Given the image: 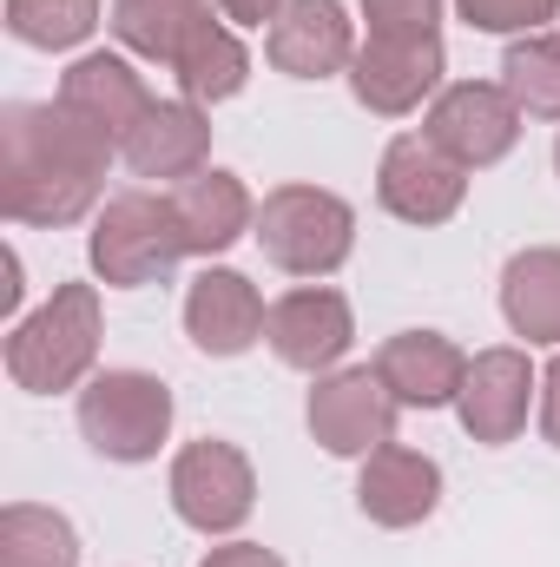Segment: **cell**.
I'll use <instances>...</instances> for the list:
<instances>
[{
  "instance_id": "cell-6",
  "label": "cell",
  "mask_w": 560,
  "mask_h": 567,
  "mask_svg": "<svg viewBox=\"0 0 560 567\" xmlns=\"http://www.w3.org/2000/svg\"><path fill=\"white\" fill-rule=\"evenodd\" d=\"M172 508L198 535H238L258 508V468L238 442H185L172 462Z\"/></svg>"
},
{
  "instance_id": "cell-7",
  "label": "cell",
  "mask_w": 560,
  "mask_h": 567,
  "mask_svg": "<svg viewBox=\"0 0 560 567\" xmlns=\"http://www.w3.org/2000/svg\"><path fill=\"white\" fill-rule=\"evenodd\" d=\"M303 416H310V435H317L330 455L363 462V455H376L383 442H396L403 403L390 396V383H383L376 363H370V370H330V377H317Z\"/></svg>"
},
{
  "instance_id": "cell-20",
  "label": "cell",
  "mask_w": 560,
  "mask_h": 567,
  "mask_svg": "<svg viewBox=\"0 0 560 567\" xmlns=\"http://www.w3.org/2000/svg\"><path fill=\"white\" fill-rule=\"evenodd\" d=\"M501 317L528 343H560V251L528 245L501 271Z\"/></svg>"
},
{
  "instance_id": "cell-4",
  "label": "cell",
  "mask_w": 560,
  "mask_h": 567,
  "mask_svg": "<svg viewBox=\"0 0 560 567\" xmlns=\"http://www.w3.org/2000/svg\"><path fill=\"white\" fill-rule=\"evenodd\" d=\"M86 258H93V271L113 284V290H139V284H158L178 258H191V251H185V231H178L172 198L120 192V198H106V212L93 218Z\"/></svg>"
},
{
  "instance_id": "cell-29",
  "label": "cell",
  "mask_w": 560,
  "mask_h": 567,
  "mask_svg": "<svg viewBox=\"0 0 560 567\" xmlns=\"http://www.w3.org/2000/svg\"><path fill=\"white\" fill-rule=\"evenodd\" d=\"M541 435L560 449V357L548 363V377H541Z\"/></svg>"
},
{
  "instance_id": "cell-13",
  "label": "cell",
  "mask_w": 560,
  "mask_h": 567,
  "mask_svg": "<svg viewBox=\"0 0 560 567\" xmlns=\"http://www.w3.org/2000/svg\"><path fill=\"white\" fill-rule=\"evenodd\" d=\"M60 106H66L73 120H86L100 140L120 152V145L133 140V126L152 113V93H145V80L133 73V60H120V53H86V60H73L66 80H60Z\"/></svg>"
},
{
  "instance_id": "cell-9",
  "label": "cell",
  "mask_w": 560,
  "mask_h": 567,
  "mask_svg": "<svg viewBox=\"0 0 560 567\" xmlns=\"http://www.w3.org/2000/svg\"><path fill=\"white\" fill-rule=\"evenodd\" d=\"M376 198L403 225H448L468 198V172L428 133H403V140H390L383 165H376Z\"/></svg>"
},
{
  "instance_id": "cell-30",
  "label": "cell",
  "mask_w": 560,
  "mask_h": 567,
  "mask_svg": "<svg viewBox=\"0 0 560 567\" xmlns=\"http://www.w3.org/2000/svg\"><path fill=\"white\" fill-rule=\"evenodd\" d=\"M218 13L238 20V27H265V20H278L283 13V0H218Z\"/></svg>"
},
{
  "instance_id": "cell-10",
  "label": "cell",
  "mask_w": 560,
  "mask_h": 567,
  "mask_svg": "<svg viewBox=\"0 0 560 567\" xmlns=\"http://www.w3.org/2000/svg\"><path fill=\"white\" fill-rule=\"evenodd\" d=\"M278 363L290 370H310V377H330L343 363V350L356 343V317H350V297L330 290V284H303V290H283L271 303V323H265Z\"/></svg>"
},
{
  "instance_id": "cell-17",
  "label": "cell",
  "mask_w": 560,
  "mask_h": 567,
  "mask_svg": "<svg viewBox=\"0 0 560 567\" xmlns=\"http://www.w3.org/2000/svg\"><path fill=\"white\" fill-rule=\"evenodd\" d=\"M376 377L390 383V396L403 410H448L462 396V377H468V357L442 337V330H396L383 350H376Z\"/></svg>"
},
{
  "instance_id": "cell-27",
  "label": "cell",
  "mask_w": 560,
  "mask_h": 567,
  "mask_svg": "<svg viewBox=\"0 0 560 567\" xmlns=\"http://www.w3.org/2000/svg\"><path fill=\"white\" fill-rule=\"evenodd\" d=\"M455 7L475 33H541V20L560 13V0H455Z\"/></svg>"
},
{
  "instance_id": "cell-22",
  "label": "cell",
  "mask_w": 560,
  "mask_h": 567,
  "mask_svg": "<svg viewBox=\"0 0 560 567\" xmlns=\"http://www.w3.org/2000/svg\"><path fill=\"white\" fill-rule=\"evenodd\" d=\"M172 80H178L185 100L218 106V100H238V93H245V80H251V53H245V40H238L225 20H211V27L172 60Z\"/></svg>"
},
{
  "instance_id": "cell-31",
  "label": "cell",
  "mask_w": 560,
  "mask_h": 567,
  "mask_svg": "<svg viewBox=\"0 0 560 567\" xmlns=\"http://www.w3.org/2000/svg\"><path fill=\"white\" fill-rule=\"evenodd\" d=\"M554 172H560V140H554Z\"/></svg>"
},
{
  "instance_id": "cell-15",
  "label": "cell",
  "mask_w": 560,
  "mask_h": 567,
  "mask_svg": "<svg viewBox=\"0 0 560 567\" xmlns=\"http://www.w3.org/2000/svg\"><path fill=\"white\" fill-rule=\"evenodd\" d=\"M265 53L290 80H330V73H343L356 60V27H350V13L336 0H283Z\"/></svg>"
},
{
  "instance_id": "cell-18",
  "label": "cell",
  "mask_w": 560,
  "mask_h": 567,
  "mask_svg": "<svg viewBox=\"0 0 560 567\" xmlns=\"http://www.w3.org/2000/svg\"><path fill=\"white\" fill-rule=\"evenodd\" d=\"M172 212H178V231H185L191 258H218L245 231H258V205H251L238 172H191V178H178Z\"/></svg>"
},
{
  "instance_id": "cell-3",
  "label": "cell",
  "mask_w": 560,
  "mask_h": 567,
  "mask_svg": "<svg viewBox=\"0 0 560 567\" xmlns=\"http://www.w3.org/2000/svg\"><path fill=\"white\" fill-rule=\"evenodd\" d=\"M251 238L290 278H330L356 251V212L323 185H278V192H265Z\"/></svg>"
},
{
  "instance_id": "cell-14",
  "label": "cell",
  "mask_w": 560,
  "mask_h": 567,
  "mask_svg": "<svg viewBox=\"0 0 560 567\" xmlns=\"http://www.w3.org/2000/svg\"><path fill=\"white\" fill-rule=\"evenodd\" d=\"M265 323H271V310H265L258 284L245 278V271L218 265V271L191 278V290H185V337L205 357H245L265 337Z\"/></svg>"
},
{
  "instance_id": "cell-25",
  "label": "cell",
  "mask_w": 560,
  "mask_h": 567,
  "mask_svg": "<svg viewBox=\"0 0 560 567\" xmlns=\"http://www.w3.org/2000/svg\"><path fill=\"white\" fill-rule=\"evenodd\" d=\"M100 27V0H7V33L40 53H66Z\"/></svg>"
},
{
  "instance_id": "cell-16",
  "label": "cell",
  "mask_w": 560,
  "mask_h": 567,
  "mask_svg": "<svg viewBox=\"0 0 560 567\" xmlns=\"http://www.w3.org/2000/svg\"><path fill=\"white\" fill-rule=\"evenodd\" d=\"M442 502V468L435 455H416L403 442H383L376 455H363V475H356V508L376 522V528H416L435 515Z\"/></svg>"
},
{
  "instance_id": "cell-19",
  "label": "cell",
  "mask_w": 560,
  "mask_h": 567,
  "mask_svg": "<svg viewBox=\"0 0 560 567\" xmlns=\"http://www.w3.org/2000/svg\"><path fill=\"white\" fill-rule=\"evenodd\" d=\"M205 152H211V120L198 100H152V113L120 145V158L139 178H191L205 172Z\"/></svg>"
},
{
  "instance_id": "cell-24",
  "label": "cell",
  "mask_w": 560,
  "mask_h": 567,
  "mask_svg": "<svg viewBox=\"0 0 560 567\" xmlns=\"http://www.w3.org/2000/svg\"><path fill=\"white\" fill-rule=\"evenodd\" d=\"M501 86L528 120H560V40L554 33H521L501 53Z\"/></svg>"
},
{
  "instance_id": "cell-11",
  "label": "cell",
  "mask_w": 560,
  "mask_h": 567,
  "mask_svg": "<svg viewBox=\"0 0 560 567\" xmlns=\"http://www.w3.org/2000/svg\"><path fill=\"white\" fill-rule=\"evenodd\" d=\"M442 86V40H363L350 60V93L356 106L403 120Z\"/></svg>"
},
{
  "instance_id": "cell-8",
  "label": "cell",
  "mask_w": 560,
  "mask_h": 567,
  "mask_svg": "<svg viewBox=\"0 0 560 567\" xmlns=\"http://www.w3.org/2000/svg\"><path fill=\"white\" fill-rule=\"evenodd\" d=\"M521 106L508 86H488V80H462V86H442L435 106H428V140L442 145L462 172H481V165H501L515 140H521Z\"/></svg>"
},
{
  "instance_id": "cell-23",
  "label": "cell",
  "mask_w": 560,
  "mask_h": 567,
  "mask_svg": "<svg viewBox=\"0 0 560 567\" xmlns=\"http://www.w3.org/2000/svg\"><path fill=\"white\" fill-rule=\"evenodd\" d=\"M0 567H80L73 522L40 502H7L0 508Z\"/></svg>"
},
{
  "instance_id": "cell-2",
  "label": "cell",
  "mask_w": 560,
  "mask_h": 567,
  "mask_svg": "<svg viewBox=\"0 0 560 567\" xmlns=\"http://www.w3.org/2000/svg\"><path fill=\"white\" fill-rule=\"evenodd\" d=\"M100 363V290L93 284H53V297L7 330V377L27 396L80 390Z\"/></svg>"
},
{
  "instance_id": "cell-5",
  "label": "cell",
  "mask_w": 560,
  "mask_h": 567,
  "mask_svg": "<svg viewBox=\"0 0 560 567\" xmlns=\"http://www.w3.org/2000/svg\"><path fill=\"white\" fill-rule=\"evenodd\" d=\"M80 435L106 462H152L172 435V390L145 370H106L80 390Z\"/></svg>"
},
{
  "instance_id": "cell-28",
  "label": "cell",
  "mask_w": 560,
  "mask_h": 567,
  "mask_svg": "<svg viewBox=\"0 0 560 567\" xmlns=\"http://www.w3.org/2000/svg\"><path fill=\"white\" fill-rule=\"evenodd\" d=\"M198 567H283V555H271L265 542H231V548H211Z\"/></svg>"
},
{
  "instance_id": "cell-21",
  "label": "cell",
  "mask_w": 560,
  "mask_h": 567,
  "mask_svg": "<svg viewBox=\"0 0 560 567\" xmlns=\"http://www.w3.org/2000/svg\"><path fill=\"white\" fill-rule=\"evenodd\" d=\"M218 0H120L113 7V33H120V47H133L139 60H158V66H172L218 13H211Z\"/></svg>"
},
{
  "instance_id": "cell-26",
  "label": "cell",
  "mask_w": 560,
  "mask_h": 567,
  "mask_svg": "<svg viewBox=\"0 0 560 567\" xmlns=\"http://www.w3.org/2000/svg\"><path fill=\"white\" fill-rule=\"evenodd\" d=\"M363 20H370V40H442L435 33L442 0H363Z\"/></svg>"
},
{
  "instance_id": "cell-1",
  "label": "cell",
  "mask_w": 560,
  "mask_h": 567,
  "mask_svg": "<svg viewBox=\"0 0 560 567\" xmlns=\"http://www.w3.org/2000/svg\"><path fill=\"white\" fill-rule=\"evenodd\" d=\"M113 145L60 100H13L0 113V212L13 225H80L106 192Z\"/></svg>"
},
{
  "instance_id": "cell-12",
  "label": "cell",
  "mask_w": 560,
  "mask_h": 567,
  "mask_svg": "<svg viewBox=\"0 0 560 567\" xmlns=\"http://www.w3.org/2000/svg\"><path fill=\"white\" fill-rule=\"evenodd\" d=\"M528 396H535V370H528V350H481L468 357V377H462V396H455V416L475 442L501 449L515 442L528 423Z\"/></svg>"
}]
</instances>
